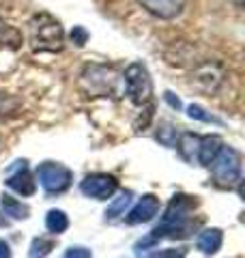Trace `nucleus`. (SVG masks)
Returning <instances> with one entry per match:
<instances>
[{"label": "nucleus", "mask_w": 245, "mask_h": 258, "mask_svg": "<svg viewBox=\"0 0 245 258\" xmlns=\"http://www.w3.org/2000/svg\"><path fill=\"white\" fill-rule=\"evenodd\" d=\"M198 207V198L187 196V194H176L170 200V205L166 207V213L161 217V224L155 226V230L151 232V237L144 243H155L159 239H185L190 237L196 224L192 220L194 209Z\"/></svg>", "instance_id": "nucleus-1"}, {"label": "nucleus", "mask_w": 245, "mask_h": 258, "mask_svg": "<svg viewBox=\"0 0 245 258\" xmlns=\"http://www.w3.org/2000/svg\"><path fill=\"white\" fill-rule=\"evenodd\" d=\"M30 45L35 52H60L65 30L50 13H37L30 20Z\"/></svg>", "instance_id": "nucleus-2"}, {"label": "nucleus", "mask_w": 245, "mask_h": 258, "mask_svg": "<svg viewBox=\"0 0 245 258\" xmlns=\"http://www.w3.org/2000/svg\"><path fill=\"white\" fill-rule=\"evenodd\" d=\"M209 168L222 187H239L241 185V155L236 149L224 144Z\"/></svg>", "instance_id": "nucleus-3"}, {"label": "nucleus", "mask_w": 245, "mask_h": 258, "mask_svg": "<svg viewBox=\"0 0 245 258\" xmlns=\"http://www.w3.org/2000/svg\"><path fill=\"white\" fill-rule=\"evenodd\" d=\"M122 82H125V93L129 97V101L136 106H144L151 101L153 95V82L151 76L146 71L144 64L140 62H132L122 74Z\"/></svg>", "instance_id": "nucleus-4"}, {"label": "nucleus", "mask_w": 245, "mask_h": 258, "mask_svg": "<svg viewBox=\"0 0 245 258\" xmlns=\"http://www.w3.org/2000/svg\"><path fill=\"white\" fill-rule=\"evenodd\" d=\"M116 71L105 64H86L82 71L80 82L84 86V91L91 97H99V95H112L116 91Z\"/></svg>", "instance_id": "nucleus-5"}, {"label": "nucleus", "mask_w": 245, "mask_h": 258, "mask_svg": "<svg viewBox=\"0 0 245 258\" xmlns=\"http://www.w3.org/2000/svg\"><path fill=\"white\" fill-rule=\"evenodd\" d=\"M37 179H39L41 187L45 189V194L54 196V194H63L71 187L73 172L67 166L56 164V161H43V164L37 168Z\"/></svg>", "instance_id": "nucleus-6"}, {"label": "nucleus", "mask_w": 245, "mask_h": 258, "mask_svg": "<svg viewBox=\"0 0 245 258\" xmlns=\"http://www.w3.org/2000/svg\"><path fill=\"white\" fill-rule=\"evenodd\" d=\"M116 189H118V181L114 179L112 174H103V172L88 174L86 179L80 183V191L95 200H108L114 196Z\"/></svg>", "instance_id": "nucleus-7"}, {"label": "nucleus", "mask_w": 245, "mask_h": 258, "mask_svg": "<svg viewBox=\"0 0 245 258\" xmlns=\"http://www.w3.org/2000/svg\"><path fill=\"white\" fill-rule=\"evenodd\" d=\"M138 5L159 20H174L185 9V0H138Z\"/></svg>", "instance_id": "nucleus-8"}, {"label": "nucleus", "mask_w": 245, "mask_h": 258, "mask_svg": "<svg viewBox=\"0 0 245 258\" xmlns=\"http://www.w3.org/2000/svg\"><path fill=\"white\" fill-rule=\"evenodd\" d=\"M157 211H159V198L153 196V194H144L136 203V207L127 213V224H146L157 215Z\"/></svg>", "instance_id": "nucleus-9"}, {"label": "nucleus", "mask_w": 245, "mask_h": 258, "mask_svg": "<svg viewBox=\"0 0 245 258\" xmlns=\"http://www.w3.org/2000/svg\"><path fill=\"white\" fill-rule=\"evenodd\" d=\"M18 164V170L15 172H9V176H7V185L13 189L22 194V196H32V194L37 191V181H32V174L28 172V166L26 161H15Z\"/></svg>", "instance_id": "nucleus-10"}, {"label": "nucleus", "mask_w": 245, "mask_h": 258, "mask_svg": "<svg viewBox=\"0 0 245 258\" xmlns=\"http://www.w3.org/2000/svg\"><path fill=\"white\" fill-rule=\"evenodd\" d=\"M219 82H222V69H219V64H211V62L202 64L192 78V84H196V88H200L204 93H213L219 86Z\"/></svg>", "instance_id": "nucleus-11"}, {"label": "nucleus", "mask_w": 245, "mask_h": 258, "mask_svg": "<svg viewBox=\"0 0 245 258\" xmlns=\"http://www.w3.org/2000/svg\"><path fill=\"white\" fill-rule=\"evenodd\" d=\"M222 243H224V232L219 228L202 230L198 235V239H196V247H198L202 254H207V256H213L215 252H219Z\"/></svg>", "instance_id": "nucleus-12"}, {"label": "nucleus", "mask_w": 245, "mask_h": 258, "mask_svg": "<svg viewBox=\"0 0 245 258\" xmlns=\"http://www.w3.org/2000/svg\"><path fill=\"white\" fill-rule=\"evenodd\" d=\"M222 147H224L222 138H217V136H204V138H200V142H198V155H196V159H198L202 166L209 168L211 161L215 159V155Z\"/></svg>", "instance_id": "nucleus-13"}, {"label": "nucleus", "mask_w": 245, "mask_h": 258, "mask_svg": "<svg viewBox=\"0 0 245 258\" xmlns=\"http://www.w3.org/2000/svg\"><path fill=\"white\" fill-rule=\"evenodd\" d=\"M22 45V32L0 18V50H18Z\"/></svg>", "instance_id": "nucleus-14"}, {"label": "nucleus", "mask_w": 245, "mask_h": 258, "mask_svg": "<svg viewBox=\"0 0 245 258\" xmlns=\"http://www.w3.org/2000/svg\"><path fill=\"white\" fill-rule=\"evenodd\" d=\"M0 205H3L5 215L13 217V220H26V217L30 215L28 205H24V203H20V200L11 198L9 194H3V196H0Z\"/></svg>", "instance_id": "nucleus-15"}, {"label": "nucleus", "mask_w": 245, "mask_h": 258, "mask_svg": "<svg viewBox=\"0 0 245 258\" xmlns=\"http://www.w3.org/2000/svg\"><path fill=\"white\" fill-rule=\"evenodd\" d=\"M198 142H200V138H198L196 134H183L181 138L176 140L174 147H178V153H181V157L192 164L194 157L198 155Z\"/></svg>", "instance_id": "nucleus-16"}, {"label": "nucleus", "mask_w": 245, "mask_h": 258, "mask_svg": "<svg viewBox=\"0 0 245 258\" xmlns=\"http://www.w3.org/2000/svg\"><path fill=\"white\" fill-rule=\"evenodd\" d=\"M45 228L52 232V235H63L65 230L69 228V217L60 209H52L45 215Z\"/></svg>", "instance_id": "nucleus-17"}, {"label": "nucleus", "mask_w": 245, "mask_h": 258, "mask_svg": "<svg viewBox=\"0 0 245 258\" xmlns=\"http://www.w3.org/2000/svg\"><path fill=\"white\" fill-rule=\"evenodd\" d=\"M54 249V241L45 239V237H37L32 239L30 249H28V258H47Z\"/></svg>", "instance_id": "nucleus-18"}, {"label": "nucleus", "mask_w": 245, "mask_h": 258, "mask_svg": "<svg viewBox=\"0 0 245 258\" xmlns=\"http://www.w3.org/2000/svg\"><path fill=\"white\" fill-rule=\"evenodd\" d=\"M129 203H132V191H125L120 198H116L108 207V211H105V220L112 222V220H118L120 215H125V209L129 207Z\"/></svg>", "instance_id": "nucleus-19"}, {"label": "nucleus", "mask_w": 245, "mask_h": 258, "mask_svg": "<svg viewBox=\"0 0 245 258\" xmlns=\"http://www.w3.org/2000/svg\"><path fill=\"white\" fill-rule=\"evenodd\" d=\"M20 112V99H15L13 95L0 93V120H7L15 116Z\"/></svg>", "instance_id": "nucleus-20"}, {"label": "nucleus", "mask_w": 245, "mask_h": 258, "mask_svg": "<svg viewBox=\"0 0 245 258\" xmlns=\"http://www.w3.org/2000/svg\"><path fill=\"white\" fill-rule=\"evenodd\" d=\"M187 116L194 118V120H200V123H209V125H224L222 118L213 116L211 112H207V110L200 108V106H196V103H192V106L187 108Z\"/></svg>", "instance_id": "nucleus-21"}, {"label": "nucleus", "mask_w": 245, "mask_h": 258, "mask_svg": "<svg viewBox=\"0 0 245 258\" xmlns=\"http://www.w3.org/2000/svg\"><path fill=\"white\" fill-rule=\"evenodd\" d=\"M157 140L161 144H166V147H174L176 140H178V134H176V129L170 123H161L157 127Z\"/></svg>", "instance_id": "nucleus-22"}, {"label": "nucleus", "mask_w": 245, "mask_h": 258, "mask_svg": "<svg viewBox=\"0 0 245 258\" xmlns=\"http://www.w3.org/2000/svg\"><path fill=\"white\" fill-rule=\"evenodd\" d=\"M187 249L185 247H170V249H161V252H155L151 258H185Z\"/></svg>", "instance_id": "nucleus-23"}, {"label": "nucleus", "mask_w": 245, "mask_h": 258, "mask_svg": "<svg viewBox=\"0 0 245 258\" xmlns=\"http://www.w3.org/2000/svg\"><path fill=\"white\" fill-rule=\"evenodd\" d=\"M63 258H93V252L88 247H82V245H76V247H69L65 252Z\"/></svg>", "instance_id": "nucleus-24"}, {"label": "nucleus", "mask_w": 245, "mask_h": 258, "mask_svg": "<svg viewBox=\"0 0 245 258\" xmlns=\"http://www.w3.org/2000/svg\"><path fill=\"white\" fill-rule=\"evenodd\" d=\"M86 41H88V32L82 28V26H76V28L71 30V43H76L78 47H82Z\"/></svg>", "instance_id": "nucleus-25"}, {"label": "nucleus", "mask_w": 245, "mask_h": 258, "mask_svg": "<svg viewBox=\"0 0 245 258\" xmlns=\"http://www.w3.org/2000/svg\"><path fill=\"white\" fill-rule=\"evenodd\" d=\"M163 99H166V101H168V106H170V108H174V110H181V108H183L181 99H178L174 93H170V91L163 93Z\"/></svg>", "instance_id": "nucleus-26"}, {"label": "nucleus", "mask_w": 245, "mask_h": 258, "mask_svg": "<svg viewBox=\"0 0 245 258\" xmlns=\"http://www.w3.org/2000/svg\"><path fill=\"white\" fill-rule=\"evenodd\" d=\"M0 258H11V249H9V243L0 239Z\"/></svg>", "instance_id": "nucleus-27"}, {"label": "nucleus", "mask_w": 245, "mask_h": 258, "mask_svg": "<svg viewBox=\"0 0 245 258\" xmlns=\"http://www.w3.org/2000/svg\"><path fill=\"white\" fill-rule=\"evenodd\" d=\"M234 3H236V7H241V0H234Z\"/></svg>", "instance_id": "nucleus-28"}]
</instances>
